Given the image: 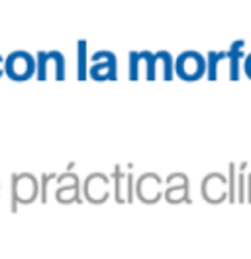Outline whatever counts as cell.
<instances>
[{"instance_id":"6da1fadb","label":"cell","mask_w":251,"mask_h":259,"mask_svg":"<svg viewBox=\"0 0 251 259\" xmlns=\"http://www.w3.org/2000/svg\"><path fill=\"white\" fill-rule=\"evenodd\" d=\"M4 71L10 79L14 81H28L33 71H35V61L28 51H14L4 65Z\"/></svg>"},{"instance_id":"7a4b0ae2","label":"cell","mask_w":251,"mask_h":259,"mask_svg":"<svg viewBox=\"0 0 251 259\" xmlns=\"http://www.w3.org/2000/svg\"><path fill=\"white\" fill-rule=\"evenodd\" d=\"M204 73V59L202 55L194 53V51H187L179 57L177 61V75L185 81H196L200 79Z\"/></svg>"},{"instance_id":"3957f363","label":"cell","mask_w":251,"mask_h":259,"mask_svg":"<svg viewBox=\"0 0 251 259\" xmlns=\"http://www.w3.org/2000/svg\"><path fill=\"white\" fill-rule=\"evenodd\" d=\"M243 69H245V75L251 79V53L247 55V59H245V65H243Z\"/></svg>"},{"instance_id":"277c9868","label":"cell","mask_w":251,"mask_h":259,"mask_svg":"<svg viewBox=\"0 0 251 259\" xmlns=\"http://www.w3.org/2000/svg\"><path fill=\"white\" fill-rule=\"evenodd\" d=\"M0 63H2V57H0ZM0 75H2V69H0Z\"/></svg>"}]
</instances>
